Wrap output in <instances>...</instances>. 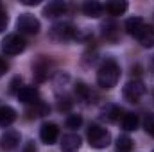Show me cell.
<instances>
[{"instance_id": "obj_16", "label": "cell", "mask_w": 154, "mask_h": 152, "mask_svg": "<svg viewBox=\"0 0 154 152\" xmlns=\"http://www.w3.org/2000/svg\"><path fill=\"white\" fill-rule=\"evenodd\" d=\"M102 4H99V2H95V0H91V2H86L84 5H82V13L86 14V16H90V18H99L100 14H102Z\"/></svg>"}, {"instance_id": "obj_20", "label": "cell", "mask_w": 154, "mask_h": 152, "mask_svg": "<svg viewBox=\"0 0 154 152\" xmlns=\"http://www.w3.org/2000/svg\"><path fill=\"white\" fill-rule=\"evenodd\" d=\"M133 150V140L129 136H118L116 138V152H131Z\"/></svg>"}, {"instance_id": "obj_12", "label": "cell", "mask_w": 154, "mask_h": 152, "mask_svg": "<svg viewBox=\"0 0 154 152\" xmlns=\"http://www.w3.org/2000/svg\"><path fill=\"white\" fill-rule=\"evenodd\" d=\"M32 70H34V79L38 82H43L48 77V61L45 57H39L38 61L32 65Z\"/></svg>"}, {"instance_id": "obj_30", "label": "cell", "mask_w": 154, "mask_h": 152, "mask_svg": "<svg viewBox=\"0 0 154 152\" xmlns=\"http://www.w3.org/2000/svg\"><path fill=\"white\" fill-rule=\"evenodd\" d=\"M22 4L23 5H38L39 0H22Z\"/></svg>"}, {"instance_id": "obj_27", "label": "cell", "mask_w": 154, "mask_h": 152, "mask_svg": "<svg viewBox=\"0 0 154 152\" xmlns=\"http://www.w3.org/2000/svg\"><path fill=\"white\" fill-rule=\"evenodd\" d=\"M7 27V14L4 11H0V32H4Z\"/></svg>"}, {"instance_id": "obj_19", "label": "cell", "mask_w": 154, "mask_h": 152, "mask_svg": "<svg viewBox=\"0 0 154 152\" xmlns=\"http://www.w3.org/2000/svg\"><path fill=\"white\" fill-rule=\"evenodd\" d=\"M74 91H75V95L81 99V100H84V102H88L90 99H91V91H90V88L84 84V82H75V88H74Z\"/></svg>"}, {"instance_id": "obj_13", "label": "cell", "mask_w": 154, "mask_h": 152, "mask_svg": "<svg viewBox=\"0 0 154 152\" xmlns=\"http://www.w3.org/2000/svg\"><path fill=\"white\" fill-rule=\"evenodd\" d=\"M145 25H147V23H145L143 18H140V16H133V18H129V20L125 22V29H127V32H129L131 36H134V38L143 31Z\"/></svg>"}, {"instance_id": "obj_23", "label": "cell", "mask_w": 154, "mask_h": 152, "mask_svg": "<svg viewBox=\"0 0 154 152\" xmlns=\"http://www.w3.org/2000/svg\"><path fill=\"white\" fill-rule=\"evenodd\" d=\"M81 123H82L81 114H68V118H66V127L68 129H79Z\"/></svg>"}, {"instance_id": "obj_10", "label": "cell", "mask_w": 154, "mask_h": 152, "mask_svg": "<svg viewBox=\"0 0 154 152\" xmlns=\"http://www.w3.org/2000/svg\"><path fill=\"white\" fill-rule=\"evenodd\" d=\"M81 149V138L77 134H65L61 138V150L63 152H77Z\"/></svg>"}, {"instance_id": "obj_22", "label": "cell", "mask_w": 154, "mask_h": 152, "mask_svg": "<svg viewBox=\"0 0 154 152\" xmlns=\"http://www.w3.org/2000/svg\"><path fill=\"white\" fill-rule=\"evenodd\" d=\"M116 23L113 22H106V23H102V32H104V36L106 39H115L116 38Z\"/></svg>"}, {"instance_id": "obj_29", "label": "cell", "mask_w": 154, "mask_h": 152, "mask_svg": "<svg viewBox=\"0 0 154 152\" xmlns=\"http://www.w3.org/2000/svg\"><path fill=\"white\" fill-rule=\"evenodd\" d=\"M5 72H7V65H5V61H2V59H0V77L4 75Z\"/></svg>"}, {"instance_id": "obj_17", "label": "cell", "mask_w": 154, "mask_h": 152, "mask_svg": "<svg viewBox=\"0 0 154 152\" xmlns=\"http://www.w3.org/2000/svg\"><path fill=\"white\" fill-rule=\"evenodd\" d=\"M106 11H108L111 16L124 14V13L127 11V2H124V0H113V2H108V4H106Z\"/></svg>"}, {"instance_id": "obj_28", "label": "cell", "mask_w": 154, "mask_h": 152, "mask_svg": "<svg viewBox=\"0 0 154 152\" xmlns=\"http://www.w3.org/2000/svg\"><path fill=\"white\" fill-rule=\"evenodd\" d=\"M23 152H36V147H34V143H32V141H29V143L25 145Z\"/></svg>"}, {"instance_id": "obj_21", "label": "cell", "mask_w": 154, "mask_h": 152, "mask_svg": "<svg viewBox=\"0 0 154 152\" xmlns=\"http://www.w3.org/2000/svg\"><path fill=\"white\" fill-rule=\"evenodd\" d=\"M122 127H124L125 131H134V129L138 127V116L134 113L124 114V118H122Z\"/></svg>"}, {"instance_id": "obj_24", "label": "cell", "mask_w": 154, "mask_h": 152, "mask_svg": "<svg viewBox=\"0 0 154 152\" xmlns=\"http://www.w3.org/2000/svg\"><path fill=\"white\" fill-rule=\"evenodd\" d=\"M145 131L154 138V113H149L145 116Z\"/></svg>"}, {"instance_id": "obj_3", "label": "cell", "mask_w": 154, "mask_h": 152, "mask_svg": "<svg viewBox=\"0 0 154 152\" xmlns=\"http://www.w3.org/2000/svg\"><path fill=\"white\" fill-rule=\"evenodd\" d=\"M77 36V29L72 22H57L50 27V38L54 41H68Z\"/></svg>"}, {"instance_id": "obj_4", "label": "cell", "mask_w": 154, "mask_h": 152, "mask_svg": "<svg viewBox=\"0 0 154 152\" xmlns=\"http://www.w3.org/2000/svg\"><path fill=\"white\" fill-rule=\"evenodd\" d=\"M0 48H2V52H4L5 56H16V54H20V52H23V48H25V39L22 38L20 34H7V36L4 38V41H2Z\"/></svg>"}, {"instance_id": "obj_18", "label": "cell", "mask_w": 154, "mask_h": 152, "mask_svg": "<svg viewBox=\"0 0 154 152\" xmlns=\"http://www.w3.org/2000/svg\"><path fill=\"white\" fill-rule=\"evenodd\" d=\"M100 114H102L104 120H108V122H115L116 118L120 116V109H118L116 106H113V104H108L106 108H102Z\"/></svg>"}, {"instance_id": "obj_9", "label": "cell", "mask_w": 154, "mask_h": 152, "mask_svg": "<svg viewBox=\"0 0 154 152\" xmlns=\"http://www.w3.org/2000/svg\"><path fill=\"white\" fill-rule=\"evenodd\" d=\"M16 95H18V100L23 102V104H39V93H38V90L32 88V86L20 88V91Z\"/></svg>"}, {"instance_id": "obj_11", "label": "cell", "mask_w": 154, "mask_h": 152, "mask_svg": "<svg viewBox=\"0 0 154 152\" xmlns=\"http://www.w3.org/2000/svg\"><path fill=\"white\" fill-rule=\"evenodd\" d=\"M65 11H66V5H65V2H61V0H52V2H48V4L43 7V14H45L47 18L59 16V14H63Z\"/></svg>"}, {"instance_id": "obj_14", "label": "cell", "mask_w": 154, "mask_h": 152, "mask_svg": "<svg viewBox=\"0 0 154 152\" xmlns=\"http://www.w3.org/2000/svg\"><path fill=\"white\" fill-rule=\"evenodd\" d=\"M16 120V111L11 106H0V127H9Z\"/></svg>"}, {"instance_id": "obj_1", "label": "cell", "mask_w": 154, "mask_h": 152, "mask_svg": "<svg viewBox=\"0 0 154 152\" xmlns=\"http://www.w3.org/2000/svg\"><path fill=\"white\" fill-rule=\"evenodd\" d=\"M118 77H120L118 63L115 59H106L97 72V82L100 88H113L118 82Z\"/></svg>"}, {"instance_id": "obj_2", "label": "cell", "mask_w": 154, "mask_h": 152, "mask_svg": "<svg viewBox=\"0 0 154 152\" xmlns=\"http://www.w3.org/2000/svg\"><path fill=\"white\" fill-rule=\"evenodd\" d=\"M86 136H88V143L91 149H106L111 141V134L100 125H90Z\"/></svg>"}, {"instance_id": "obj_31", "label": "cell", "mask_w": 154, "mask_h": 152, "mask_svg": "<svg viewBox=\"0 0 154 152\" xmlns=\"http://www.w3.org/2000/svg\"><path fill=\"white\" fill-rule=\"evenodd\" d=\"M149 66H151V70L154 72V56L151 57V63H149Z\"/></svg>"}, {"instance_id": "obj_6", "label": "cell", "mask_w": 154, "mask_h": 152, "mask_svg": "<svg viewBox=\"0 0 154 152\" xmlns=\"http://www.w3.org/2000/svg\"><path fill=\"white\" fill-rule=\"evenodd\" d=\"M145 93V86L142 81H129L124 90H122V95L127 102H138Z\"/></svg>"}, {"instance_id": "obj_25", "label": "cell", "mask_w": 154, "mask_h": 152, "mask_svg": "<svg viewBox=\"0 0 154 152\" xmlns=\"http://www.w3.org/2000/svg\"><path fill=\"white\" fill-rule=\"evenodd\" d=\"M20 84H22V79H20V77H14V79L11 81V84H9V86H11L9 91H11V93H18V91H20V90H18Z\"/></svg>"}, {"instance_id": "obj_26", "label": "cell", "mask_w": 154, "mask_h": 152, "mask_svg": "<svg viewBox=\"0 0 154 152\" xmlns=\"http://www.w3.org/2000/svg\"><path fill=\"white\" fill-rule=\"evenodd\" d=\"M70 108H72V102H68V99H59V102H57L59 111H68Z\"/></svg>"}, {"instance_id": "obj_5", "label": "cell", "mask_w": 154, "mask_h": 152, "mask_svg": "<svg viewBox=\"0 0 154 152\" xmlns=\"http://www.w3.org/2000/svg\"><path fill=\"white\" fill-rule=\"evenodd\" d=\"M16 29L23 34H38L39 32V20L34 18L32 14L25 13V14H20L18 20H16Z\"/></svg>"}, {"instance_id": "obj_7", "label": "cell", "mask_w": 154, "mask_h": 152, "mask_svg": "<svg viewBox=\"0 0 154 152\" xmlns=\"http://www.w3.org/2000/svg\"><path fill=\"white\" fill-rule=\"evenodd\" d=\"M57 136H59V129H57L56 123H48V122H47V123H43V125L39 127V138H41V141H43L45 145L56 143Z\"/></svg>"}, {"instance_id": "obj_15", "label": "cell", "mask_w": 154, "mask_h": 152, "mask_svg": "<svg viewBox=\"0 0 154 152\" xmlns=\"http://www.w3.org/2000/svg\"><path fill=\"white\" fill-rule=\"evenodd\" d=\"M136 39L142 43V47H154V27L151 25H145L143 27V31L136 36Z\"/></svg>"}, {"instance_id": "obj_8", "label": "cell", "mask_w": 154, "mask_h": 152, "mask_svg": "<svg viewBox=\"0 0 154 152\" xmlns=\"http://www.w3.org/2000/svg\"><path fill=\"white\" fill-rule=\"evenodd\" d=\"M18 143H20V134H18V131L9 129V131H5V132L0 136V147H2L4 150H14V149L18 147Z\"/></svg>"}]
</instances>
